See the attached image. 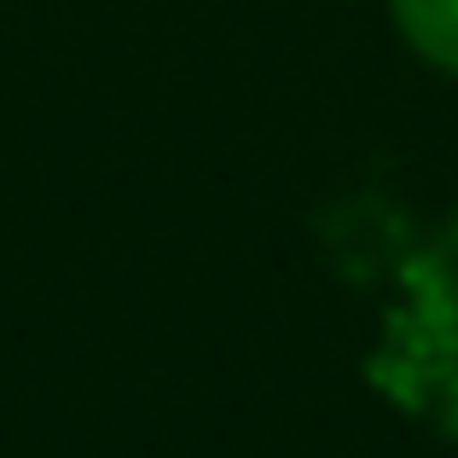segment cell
<instances>
[{
    "mask_svg": "<svg viewBox=\"0 0 458 458\" xmlns=\"http://www.w3.org/2000/svg\"><path fill=\"white\" fill-rule=\"evenodd\" d=\"M394 18L424 58L458 70V0H394Z\"/></svg>",
    "mask_w": 458,
    "mask_h": 458,
    "instance_id": "6da1fadb",
    "label": "cell"
}]
</instances>
